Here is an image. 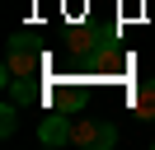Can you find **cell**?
I'll return each instance as SVG.
<instances>
[{"label":"cell","instance_id":"obj_1","mask_svg":"<svg viewBox=\"0 0 155 150\" xmlns=\"http://www.w3.org/2000/svg\"><path fill=\"white\" fill-rule=\"evenodd\" d=\"M24 75H42V52L28 42V33L14 38L10 56H5V80H24Z\"/></svg>","mask_w":155,"mask_h":150},{"label":"cell","instance_id":"obj_6","mask_svg":"<svg viewBox=\"0 0 155 150\" xmlns=\"http://www.w3.org/2000/svg\"><path fill=\"white\" fill-rule=\"evenodd\" d=\"M14 94V103H42V89H38V75H24V80H5Z\"/></svg>","mask_w":155,"mask_h":150},{"label":"cell","instance_id":"obj_2","mask_svg":"<svg viewBox=\"0 0 155 150\" xmlns=\"http://www.w3.org/2000/svg\"><path fill=\"white\" fill-rule=\"evenodd\" d=\"M117 141V131L108 127V122H94V117H80L75 112V122H71V145H85V150H108Z\"/></svg>","mask_w":155,"mask_h":150},{"label":"cell","instance_id":"obj_7","mask_svg":"<svg viewBox=\"0 0 155 150\" xmlns=\"http://www.w3.org/2000/svg\"><path fill=\"white\" fill-rule=\"evenodd\" d=\"M132 112L141 122H155V84H141V89H132Z\"/></svg>","mask_w":155,"mask_h":150},{"label":"cell","instance_id":"obj_3","mask_svg":"<svg viewBox=\"0 0 155 150\" xmlns=\"http://www.w3.org/2000/svg\"><path fill=\"white\" fill-rule=\"evenodd\" d=\"M38 141H42V145H66V141H71V122H66V112H52V117H42Z\"/></svg>","mask_w":155,"mask_h":150},{"label":"cell","instance_id":"obj_5","mask_svg":"<svg viewBox=\"0 0 155 150\" xmlns=\"http://www.w3.org/2000/svg\"><path fill=\"white\" fill-rule=\"evenodd\" d=\"M99 38H104V33H94V28H66V52L85 56V52L99 47Z\"/></svg>","mask_w":155,"mask_h":150},{"label":"cell","instance_id":"obj_4","mask_svg":"<svg viewBox=\"0 0 155 150\" xmlns=\"http://www.w3.org/2000/svg\"><path fill=\"white\" fill-rule=\"evenodd\" d=\"M52 108L75 117V112L85 108V94H80V84H57V89H52Z\"/></svg>","mask_w":155,"mask_h":150},{"label":"cell","instance_id":"obj_8","mask_svg":"<svg viewBox=\"0 0 155 150\" xmlns=\"http://www.w3.org/2000/svg\"><path fill=\"white\" fill-rule=\"evenodd\" d=\"M14 108H19V103H5V108H0V131H5V136L14 131Z\"/></svg>","mask_w":155,"mask_h":150}]
</instances>
